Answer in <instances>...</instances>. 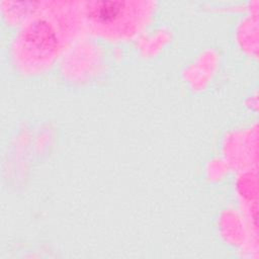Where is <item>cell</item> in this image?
I'll return each instance as SVG.
<instances>
[{"mask_svg":"<svg viewBox=\"0 0 259 259\" xmlns=\"http://www.w3.org/2000/svg\"><path fill=\"white\" fill-rule=\"evenodd\" d=\"M122 9V2L119 1H101L96 3L92 9L94 17L107 21L115 18Z\"/></svg>","mask_w":259,"mask_h":259,"instance_id":"1","label":"cell"}]
</instances>
